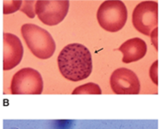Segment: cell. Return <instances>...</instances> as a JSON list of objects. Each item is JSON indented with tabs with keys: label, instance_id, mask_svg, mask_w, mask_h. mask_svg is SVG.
Here are the masks:
<instances>
[{
	"label": "cell",
	"instance_id": "6da1fadb",
	"mask_svg": "<svg viewBox=\"0 0 160 129\" xmlns=\"http://www.w3.org/2000/svg\"><path fill=\"white\" fill-rule=\"evenodd\" d=\"M57 63L62 76L75 82L88 78L93 66L89 50L80 44L66 45L59 54Z\"/></svg>",
	"mask_w": 160,
	"mask_h": 129
},
{
	"label": "cell",
	"instance_id": "7a4b0ae2",
	"mask_svg": "<svg viewBox=\"0 0 160 129\" xmlns=\"http://www.w3.org/2000/svg\"><path fill=\"white\" fill-rule=\"evenodd\" d=\"M22 37L32 54L40 59H48L55 52L56 44L51 33L32 23L21 27Z\"/></svg>",
	"mask_w": 160,
	"mask_h": 129
},
{
	"label": "cell",
	"instance_id": "3957f363",
	"mask_svg": "<svg viewBox=\"0 0 160 129\" xmlns=\"http://www.w3.org/2000/svg\"><path fill=\"white\" fill-rule=\"evenodd\" d=\"M128 11L125 4L119 0L104 1L98 8L97 19L99 26L110 32L121 31L126 24Z\"/></svg>",
	"mask_w": 160,
	"mask_h": 129
},
{
	"label": "cell",
	"instance_id": "277c9868",
	"mask_svg": "<svg viewBox=\"0 0 160 129\" xmlns=\"http://www.w3.org/2000/svg\"><path fill=\"white\" fill-rule=\"evenodd\" d=\"M132 25L140 33L150 36L158 25V3L157 1H143L132 11Z\"/></svg>",
	"mask_w": 160,
	"mask_h": 129
},
{
	"label": "cell",
	"instance_id": "5b68a950",
	"mask_svg": "<svg viewBox=\"0 0 160 129\" xmlns=\"http://www.w3.org/2000/svg\"><path fill=\"white\" fill-rule=\"evenodd\" d=\"M12 94L38 95L42 92L43 80L41 74L31 67L18 70L13 76L10 86Z\"/></svg>",
	"mask_w": 160,
	"mask_h": 129
},
{
	"label": "cell",
	"instance_id": "8992f818",
	"mask_svg": "<svg viewBox=\"0 0 160 129\" xmlns=\"http://www.w3.org/2000/svg\"><path fill=\"white\" fill-rule=\"evenodd\" d=\"M69 9L67 0H39L35 4V13L39 19L48 26L62 22Z\"/></svg>",
	"mask_w": 160,
	"mask_h": 129
},
{
	"label": "cell",
	"instance_id": "52a82bcc",
	"mask_svg": "<svg viewBox=\"0 0 160 129\" xmlns=\"http://www.w3.org/2000/svg\"><path fill=\"white\" fill-rule=\"evenodd\" d=\"M110 84L115 94L135 95L139 94L141 90L140 80L136 74L125 67L118 68L112 72Z\"/></svg>",
	"mask_w": 160,
	"mask_h": 129
},
{
	"label": "cell",
	"instance_id": "ba28073f",
	"mask_svg": "<svg viewBox=\"0 0 160 129\" xmlns=\"http://www.w3.org/2000/svg\"><path fill=\"white\" fill-rule=\"evenodd\" d=\"M23 57V46L19 38L5 32L3 35V69L8 71L21 62Z\"/></svg>",
	"mask_w": 160,
	"mask_h": 129
},
{
	"label": "cell",
	"instance_id": "9c48e42d",
	"mask_svg": "<svg viewBox=\"0 0 160 129\" xmlns=\"http://www.w3.org/2000/svg\"><path fill=\"white\" fill-rule=\"evenodd\" d=\"M119 51L122 54V62L130 64L144 58L147 52V45L143 39L134 37L124 42Z\"/></svg>",
	"mask_w": 160,
	"mask_h": 129
},
{
	"label": "cell",
	"instance_id": "30bf717a",
	"mask_svg": "<svg viewBox=\"0 0 160 129\" xmlns=\"http://www.w3.org/2000/svg\"><path fill=\"white\" fill-rule=\"evenodd\" d=\"M101 89L100 87L93 82H89L87 84H84L82 86H79L78 88H76L72 94L74 95H78V94H101Z\"/></svg>",
	"mask_w": 160,
	"mask_h": 129
},
{
	"label": "cell",
	"instance_id": "8fae6325",
	"mask_svg": "<svg viewBox=\"0 0 160 129\" xmlns=\"http://www.w3.org/2000/svg\"><path fill=\"white\" fill-rule=\"evenodd\" d=\"M23 1L20 0H8L3 2V13L5 15L14 13L19 10L22 7Z\"/></svg>",
	"mask_w": 160,
	"mask_h": 129
},
{
	"label": "cell",
	"instance_id": "7c38bea8",
	"mask_svg": "<svg viewBox=\"0 0 160 129\" xmlns=\"http://www.w3.org/2000/svg\"><path fill=\"white\" fill-rule=\"evenodd\" d=\"M35 4L36 2L34 1H23L22 7L20 8V10L25 13L27 16L31 18H33L36 13H35Z\"/></svg>",
	"mask_w": 160,
	"mask_h": 129
},
{
	"label": "cell",
	"instance_id": "4fadbf2b",
	"mask_svg": "<svg viewBox=\"0 0 160 129\" xmlns=\"http://www.w3.org/2000/svg\"><path fill=\"white\" fill-rule=\"evenodd\" d=\"M149 77L156 85H158V60H156L149 68Z\"/></svg>",
	"mask_w": 160,
	"mask_h": 129
},
{
	"label": "cell",
	"instance_id": "5bb4252c",
	"mask_svg": "<svg viewBox=\"0 0 160 129\" xmlns=\"http://www.w3.org/2000/svg\"><path fill=\"white\" fill-rule=\"evenodd\" d=\"M150 38H151V43L154 45L156 51H158V27L156 28L150 33Z\"/></svg>",
	"mask_w": 160,
	"mask_h": 129
},
{
	"label": "cell",
	"instance_id": "9a60e30c",
	"mask_svg": "<svg viewBox=\"0 0 160 129\" xmlns=\"http://www.w3.org/2000/svg\"><path fill=\"white\" fill-rule=\"evenodd\" d=\"M9 129H18V128H17V127H11V128H9Z\"/></svg>",
	"mask_w": 160,
	"mask_h": 129
}]
</instances>
